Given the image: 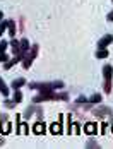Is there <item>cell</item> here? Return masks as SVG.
<instances>
[{
  "instance_id": "1",
  "label": "cell",
  "mask_w": 113,
  "mask_h": 149,
  "mask_svg": "<svg viewBox=\"0 0 113 149\" xmlns=\"http://www.w3.org/2000/svg\"><path fill=\"white\" fill-rule=\"evenodd\" d=\"M57 100L67 101L69 94H65V93H55V91H40V94H36V96L31 98L33 103H38V104L43 103V101H57Z\"/></svg>"
},
{
  "instance_id": "2",
  "label": "cell",
  "mask_w": 113,
  "mask_h": 149,
  "mask_svg": "<svg viewBox=\"0 0 113 149\" xmlns=\"http://www.w3.org/2000/svg\"><path fill=\"white\" fill-rule=\"evenodd\" d=\"M38 52H40V46H38V45H33L31 48H29V52L26 53V55H24V58H22V62H21V63H22V67H24L26 70H28L29 67H31L33 60L38 57Z\"/></svg>"
},
{
  "instance_id": "3",
  "label": "cell",
  "mask_w": 113,
  "mask_h": 149,
  "mask_svg": "<svg viewBox=\"0 0 113 149\" xmlns=\"http://www.w3.org/2000/svg\"><path fill=\"white\" fill-rule=\"evenodd\" d=\"M93 115L98 117V118H106V117H112V110L108 106H99L93 111Z\"/></svg>"
},
{
  "instance_id": "4",
  "label": "cell",
  "mask_w": 113,
  "mask_h": 149,
  "mask_svg": "<svg viewBox=\"0 0 113 149\" xmlns=\"http://www.w3.org/2000/svg\"><path fill=\"white\" fill-rule=\"evenodd\" d=\"M84 134L96 135L98 134V123H94V122H87V123L84 125Z\"/></svg>"
},
{
  "instance_id": "5",
  "label": "cell",
  "mask_w": 113,
  "mask_h": 149,
  "mask_svg": "<svg viewBox=\"0 0 113 149\" xmlns=\"http://www.w3.org/2000/svg\"><path fill=\"white\" fill-rule=\"evenodd\" d=\"M113 43V34H105L98 41V48H108Z\"/></svg>"
},
{
  "instance_id": "6",
  "label": "cell",
  "mask_w": 113,
  "mask_h": 149,
  "mask_svg": "<svg viewBox=\"0 0 113 149\" xmlns=\"http://www.w3.org/2000/svg\"><path fill=\"white\" fill-rule=\"evenodd\" d=\"M46 132V125L43 123L41 120H38L34 125H33V134H36V135H41Z\"/></svg>"
},
{
  "instance_id": "7",
  "label": "cell",
  "mask_w": 113,
  "mask_h": 149,
  "mask_svg": "<svg viewBox=\"0 0 113 149\" xmlns=\"http://www.w3.org/2000/svg\"><path fill=\"white\" fill-rule=\"evenodd\" d=\"M103 77H105V82H112V79H113V67L112 65H105L103 67Z\"/></svg>"
},
{
  "instance_id": "8",
  "label": "cell",
  "mask_w": 113,
  "mask_h": 149,
  "mask_svg": "<svg viewBox=\"0 0 113 149\" xmlns=\"http://www.w3.org/2000/svg\"><path fill=\"white\" fill-rule=\"evenodd\" d=\"M29 52V40H21V43H19V55L21 57H24L26 53Z\"/></svg>"
},
{
  "instance_id": "9",
  "label": "cell",
  "mask_w": 113,
  "mask_h": 149,
  "mask_svg": "<svg viewBox=\"0 0 113 149\" xmlns=\"http://www.w3.org/2000/svg\"><path fill=\"white\" fill-rule=\"evenodd\" d=\"M15 134H22V135L29 134V125H28V122H22V123H19V125L15 127Z\"/></svg>"
},
{
  "instance_id": "10",
  "label": "cell",
  "mask_w": 113,
  "mask_h": 149,
  "mask_svg": "<svg viewBox=\"0 0 113 149\" xmlns=\"http://www.w3.org/2000/svg\"><path fill=\"white\" fill-rule=\"evenodd\" d=\"M24 84H28V82H26V79H24V77H17V79L12 81V84H10V86H12V89H21Z\"/></svg>"
},
{
  "instance_id": "11",
  "label": "cell",
  "mask_w": 113,
  "mask_h": 149,
  "mask_svg": "<svg viewBox=\"0 0 113 149\" xmlns=\"http://www.w3.org/2000/svg\"><path fill=\"white\" fill-rule=\"evenodd\" d=\"M19 43H21V41H17V40H15V36L9 41V45H10V48H12V55H14V57H15V55H19Z\"/></svg>"
},
{
  "instance_id": "12",
  "label": "cell",
  "mask_w": 113,
  "mask_h": 149,
  "mask_svg": "<svg viewBox=\"0 0 113 149\" xmlns=\"http://www.w3.org/2000/svg\"><path fill=\"white\" fill-rule=\"evenodd\" d=\"M50 132L52 134H62V123L60 122H53L52 125H50Z\"/></svg>"
},
{
  "instance_id": "13",
  "label": "cell",
  "mask_w": 113,
  "mask_h": 149,
  "mask_svg": "<svg viewBox=\"0 0 113 149\" xmlns=\"http://www.w3.org/2000/svg\"><path fill=\"white\" fill-rule=\"evenodd\" d=\"M10 130H12V125H10L9 122H3V125L0 123V134L2 135H7Z\"/></svg>"
},
{
  "instance_id": "14",
  "label": "cell",
  "mask_w": 113,
  "mask_h": 149,
  "mask_svg": "<svg viewBox=\"0 0 113 149\" xmlns=\"http://www.w3.org/2000/svg\"><path fill=\"white\" fill-rule=\"evenodd\" d=\"M0 93H2V96L3 98H9V88H7V84L3 82V79L0 77Z\"/></svg>"
},
{
  "instance_id": "15",
  "label": "cell",
  "mask_w": 113,
  "mask_h": 149,
  "mask_svg": "<svg viewBox=\"0 0 113 149\" xmlns=\"http://www.w3.org/2000/svg\"><path fill=\"white\" fill-rule=\"evenodd\" d=\"M7 31H9V34H10V38H14L15 36V21H9V26H7Z\"/></svg>"
},
{
  "instance_id": "16",
  "label": "cell",
  "mask_w": 113,
  "mask_h": 149,
  "mask_svg": "<svg viewBox=\"0 0 113 149\" xmlns=\"http://www.w3.org/2000/svg\"><path fill=\"white\" fill-rule=\"evenodd\" d=\"M12 100H14L15 103H21V101H22V93H21V89H14Z\"/></svg>"
},
{
  "instance_id": "17",
  "label": "cell",
  "mask_w": 113,
  "mask_h": 149,
  "mask_svg": "<svg viewBox=\"0 0 113 149\" xmlns=\"http://www.w3.org/2000/svg\"><path fill=\"white\" fill-rule=\"evenodd\" d=\"M106 57H108V50H106V48H98L96 58H106Z\"/></svg>"
},
{
  "instance_id": "18",
  "label": "cell",
  "mask_w": 113,
  "mask_h": 149,
  "mask_svg": "<svg viewBox=\"0 0 113 149\" xmlns=\"http://www.w3.org/2000/svg\"><path fill=\"white\" fill-rule=\"evenodd\" d=\"M87 103H101V94H93L91 98H87Z\"/></svg>"
},
{
  "instance_id": "19",
  "label": "cell",
  "mask_w": 113,
  "mask_h": 149,
  "mask_svg": "<svg viewBox=\"0 0 113 149\" xmlns=\"http://www.w3.org/2000/svg\"><path fill=\"white\" fill-rule=\"evenodd\" d=\"M7 26H9V21H0V36L7 31Z\"/></svg>"
},
{
  "instance_id": "20",
  "label": "cell",
  "mask_w": 113,
  "mask_h": 149,
  "mask_svg": "<svg viewBox=\"0 0 113 149\" xmlns=\"http://www.w3.org/2000/svg\"><path fill=\"white\" fill-rule=\"evenodd\" d=\"M72 125H74V127H72V132H74V134H81V132H82V130H81V123H77V122H75V123H72Z\"/></svg>"
},
{
  "instance_id": "21",
  "label": "cell",
  "mask_w": 113,
  "mask_h": 149,
  "mask_svg": "<svg viewBox=\"0 0 113 149\" xmlns=\"http://www.w3.org/2000/svg\"><path fill=\"white\" fill-rule=\"evenodd\" d=\"M15 104L17 103H15L14 100H5V101H3V106H5V108H14Z\"/></svg>"
},
{
  "instance_id": "22",
  "label": "cell",
  "mask_w": 113,
  "mask_h": 149,
  "mask_svg": "<svg viewBox=\"0 0 113 149\" xmlns=\"http://www.w3.org/2000/svg\"><path fill=\"white\" fill-rule=\"evenodd\" d=\"M7 46H9V41H5V40H2V41H0V53H5V50H7Z\"/></svg>"
},
{
  "instance_id": "23",
  "label": "cell",
  "mask_w": 113,
  "mask_h": 149,
  "mask_svg": "<svg viewBox=\"0 0 113 149\" xmlns=\"http://www.w3.org/2000/svg\"><path fill=\"white\" fill-rule=\"evenodd\" d=\"M108 127H110V123H106V122L101 123V130H99V132H101V134H106V132H108Z\"/></svg>"
},
{
  "instance_id": "24",
  "label": "cell",
  "mask_w": 113,
  "mask_h": 149,
  "mask_svg": "<svg viewBox=\"0 0 113 149\" xmlns=\"http://www.w3.org/2000/svg\"><path fill=\"white\" fill-rule=\"evenodd\" d=\"M7 60H9V55H7V53H0V62H2V63L7 62Z\"/></svg>"
},
{
  "instance_id": "25",
  "label": "cell",
  "mask_w": 113,
  "mask_h": 149,
  "mask_svg": "<svg viewBox=\"0 0 113 149\" xmlns=\"http://www.w3.org/2000/svg\"><path fill=\"white\" fill-rule=\"evenodd\" d=\"M9 120V115H5V113H0V123L2 122H7Z\"/></svg>"
},
{
  "instance_id": "26",
  "label": "cell",
  "mask_w": 113,
  "mask_h": 149,
  "mask_svg": "<svg viewBox=\"0 0 113 149\" xmlns=\"http://www.w3.org/2000/svg\"><path fill=\"white\" fill-rule=\"evenodd\" d=\"M87 148H98V142H94V141H89V142H87Z\"/></svg>"
},
{
  "instance_id": "27",
  "label": "cell",
  "mask_w": 113,
  "mask_h": 149,
  "mask_svg": "<svg viewBox=\"0 0 113 149\" xmlns=\"http://www.w3.org/2000/svg\"><path fill=\"white\" fill-rule=\"evenodd\" d=\"M106 19H108L110 22H112V21H113V10H112V12H110V14H108V17H106Z\"/></svg>"
},
{
  "instance_id": "28",
  "label": "cell",
  "mask_w": 113,
  "mask_h": 149,
  "mask_svg": "<svg viewBox=\"0 0 113 149\" xmlns=\"http://www.w3.org/2000/svg\"><path fill=\"white\" fill-rule=\"evenodd\" d=\"M2 19H3V12H2V10H0V21H2Z\"/></svg>"
},
{
  "instance_id": "29",
  "label": "cell",
  "mask_w": 113,
  "mask_h": 149,
  "mask_svg": "<svg viewBox=\"0 0 113 149\" xmlns=\"http://www.w3.org/2000/svg\"><path fill=\"white\" fill-rule=\"evenodd\" d=\"M2 144H3V139H0V146H2Z\"/></svg>"
},
{
  "instance_id": "30",
  "label": "cell",
  "mask_w": 113,
  "mask_h": 149,
  "mask_svg": "<svg viewBox=\"0 0 113 149\" xmlns=\"http://www.w3.org/2000/svg\"><path fill=\"white\" fill-rule=\"evenodd\" d=\"M112 134H113V125H112Z\"/></svg>"
},
{
  "instance_id": "31",
  "label": "cell",
  "mask_w": 113,
  "mask_h": 149,
  "mask_svg": "<svg viewBox=\"0 0 113 149\" xmlns=\"http://www.w3.org/2000/svg\"><path fill=\"white\" fill-rule=\"evenodd\" d=\"M112 2H113V0H112Z\"/></svg>"
}]
</instances>
